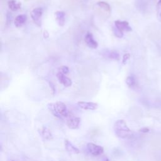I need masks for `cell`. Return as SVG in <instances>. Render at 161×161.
Instances as JSON below:
<instances>
[{"mask_svg": "<svg viewBox=\"0 0 161 161\" xmlns=\"http://www.w3.org/2000/svg\"><path fill=\"white\" fill-rule=\"evenodd\" d=\"M114 131L116 135L121 139H130L133 133L124 120H118L114 124Z\"/></svg>", "mask_w": 161, "mask_h": 161, "instance_id": "1", "label": "cell"}, {"mask_svg": "<svg viewBox=\"0 0 161 161\" xmlns=\"http://www.w3.org/2000/svg\"><path fill=\"white\" fill-rule=\"evenodd\" d=\"M48 108L53 115L59 119L67 118L69 116V112L63 102L57 101L56 103H50L48 105Z\"/></svg>", "mask_w": 161, "mask_h": 161, "instance_id": "2", "label": "cell"}, {"mask_svg": "<svg viewBox=\"0 0 161 161\" xmlns=\"http://www.w3.org/2000/svg\"><path fill=\"white\" fill-rule=\"evenodd\" d=\"M43 14V9L42 8H36L31 12V18L34 24L39 27L42 25V17Z\"/></svg>", "mask_w": 161, "mask_h": 161, "instance_id": "3", "label": "cell"}, {"mask_svg": "<svg viewBox=\"0 0 161 161\" xmlns=\"http://www.w3.org/2000/svg\"><path fill=\"white\" fill-rule=\"evenodd\" d=\"M87 149L89 154L93 156H101L104 152V149L101 146L93 143H88L87 144Z\"/></svg>", "mask_w": 161, "mask_h": 161, "instance_id": "4", "label": "cell"}, {"mask_svg": "<svg viewBox=\"0 0 161 161\" xmlns=\"http://www.w3.org/2000/svg\"><path fill=\"white\" fill-rule=\"evenodd\" d=\"M114 27L122 32H131L132 30V27L129 25L128 22L127 21L117 20L114 21Z\"/></svg>", "mask_w": 161, "mask_h": 161, "instance_id": "5", "label": "cell"}, {"mask_svg": "<svg viewBox=\"0 0 161 161\" xmlns=\"http://www.w3.org/2000/svg\"><path fill=\"white\" fill-rule=\"evenodd\" d=\"M67 118L66 124L68 128L70 129H77L79 128L81 122V119L79 118L73 116H69Z\"/></svg>", "mask_w": 161, "mask_h": 161, "instance_id": "6", "label": "cell"}, {"mask_svg": "<svg viewBox=\"0 0 161 161\" xmlns=\"http://www.w3.org/2000/svg\"><path fill=\"white\" fill-rule=\"evenodd\" d=\"M56 76H57V78L59 82L61 84H63L64 87L68 88L72 86V80L70 78H67V76H65V74L59 72Z\"/></svg>", "mask_w": 161, "mask_h": 161, "instance_id": "7", "label": "cell"}, {"mask_svg": "<svg viewBox=\"0 0 161 161\" xmlns=\"http://www.w3.org/2000/svg\"><path fill=\"white\" fill-rule=\"evenodd\" d=\"M86 45L88 46L89 48L91 49H96L98 47V42L94 39V37L93 34L90 32H88L85 36V39H84Z\"/></svg>", "mask_w": 161, "mask_h": 161, "instance_id": "8", "label": "cell"}, {"mask_svg": "<svg viewBox=\"0 0 161 161\" xmlns=\"http://www.w3.org/2000/svg\"><path fill=\"white\" fill-rule=\"evenodd\" d=\"M78 105L81 108L86 110H95L98 108V105L96 103L93 102H85V101H79Z\"/></svg>", "mask_w": 161, "mask_h": 161, "instance_id": "9", "label": "cell"}, {"mask_svg": "<svg viewBox=\"0 0 161 161\" xmlns=\"http://www.w3.org/2000/svg\"><path fill=\"white\" fill-rule=\"evenodd\" d=\"M56 20L60 27H63L66 22V13L63 11H57L55 13Z\"/></svg>", "mask_w": 161, "mask_h": 161, "instance_id": "10", "label": "cell"}, {"mask_svg": "<svg viewBox=\"0 0 161 161\" xmlns=\"http://www.w3.org/2000/svg\"><path fill=\"white\" fill-rule=\"evenodd\" d=\"M27 20V17L26 14H22L18 15V16L15 18L14 21L15 27L17 28L21 27L25 24Z\"/></svg>", "mask_w": 161, "mask_h": 161, "instance_id": "11", "label": "cell"}, {"mask_svg": "<svg viewBox=\"0 0 161 161\" xmlns=\"http://www.w3.org/2000/svg\"><path fill=\"white\" fill-rule=\"evenodd\" d=\"M105 53H104L105 56V57L108 58L111 60H120V54L119 53L114 50H105Z\"/></svg>", "mask_w": 161, "mask_h": 161, "instance_id": "12", "label": "cell"}, {"mask_svg": "<svg viewBox=\"0 0 161 161\" xmlns=\"http://www.w3.org/2000/svg\"><path fill=\"white\" fill-rule=\"evenodd\" d=\"M65 148L66 150L70 153H72V154H79L80 152L79 150L76 147V146L71 143L68 140H65Z\"/></svg>", "mask_w": 161, "mask_h": 161, "instance_id": "13", "label": "cell"}, {"mask_svg": "<svg viewBox=\"0 0 161 161\" xmlns=\"http://www.w3.org/2000/svg\"><path fill=\"white\" fill-rule=\"evenodd\" d=\"M39 133L40 136L43 138L44 140H48L52 139V135L50 130L46 127H42V128L39 129Z\"/></svg>", "mask_w": 161, "mask_h": 161, "instance_id": "14", "label": "cell"}, {"mask_svg": "<svg viewBox=\"0 0 161 161\" xmlns=\"http://www.w3.org/2000/svg\"><path fill=\"white\" fill-rule=\"evenodd\" d=\"M8 6L11 11H16L21 8V4L20 3H17L14 0H11L8 3Z\"/></svg>", "mask_w": 161, "mask_h": 161, "instance_id": "15", "label": "cell"}, {"mask_svg": "<svg viewBox=\"0 0 161 161\" xmlns=\"http://www.w3.org/2000/svg\"><path fill=\"white\" fill-rule=\"evenodd\" d=\"M96 5L99 6V8H101V9L104 10L107 13H111V6L108 3L105 2H99L97 3Z\"/></svg>", "mask_w": 161, "mask_h": 161, "instance_id": "16", "label": "cell"}, {"mask_svg": "<svg viewBox=\"0 0 161 161\" xmlns=\"http://www.w3.org/2000/svg\"><path fill=\"white\" fill-rule=\"evenodd\" d=\"M126 84L130 88H133L136 85V80L133 76H129L126 79Z\"/></svg>", "mask_w": 161, "mask_h": 161, "instance_id": "17", "label": "cell"}, {"mask_svg": "<svg viewBox=\"0 0 161 161\" xmlns=\"http://www.w3.org/2000/svg\"><path fill=\"white\" fill-rule=\"evenodd\" d=\"M113 32L114 35H115L117 38H119V39H121L123 37H124V32H122L118 29H117L115 27L113 28Z\"/></svg>", "mask_w": 161, "mask_h": 161, "instance_id": "18", "label": "cell"}, {"mask_svg": "<svg viewBox=\"0 0 161 161\" xmlns=\"http://www.w3.org/2000/svg\"><path fill=\"white\" fill-rule=\"evenodd\" d=\"M59 72L63 73L64 74H67L69 73V67L67 66H60L59 68Z\"/></svg>", "mask_w": 161, "mask_h": 161, "instance_id": "19", "label": "cell"}, {"mask_svg": "<svg viewBox=\"0 0 161 161\" xmlns=\"http://www.w3.org/2000/svg\"><path fill=\"white\" fill-rule=\"evenodd\" d=\"M130 58V53H126L125 54H124V56H123V60H122L123 64H125Z\"/></svg>", "mask_w": 161, "mask_h": 161, "instance_id": "20", "label": "cell"}, {"mask_svg": "<svg viewBox=\"0 0 161 161\" xmlns=\"http://www.w3.org/2000/svg\"><path fill=\"white\" fill-rule=\"evenodd\" d=\"M6 21H7V24H11V20H12V14L10 12H7L6 14Z\"/></svg>", "mask_w": 161, "mask_h": 161, "instance_id": "21", "label": "cell"}, {"mask_svg": "<svg viewBox=\"0 0 161 161\" xmlns=\"http://www.w3.org/2000/svg\"><path fill=\"white\" fill-rule=\"evenodd\" d=\"M156 8H157V13L159 14V16L160 17L161 15V0H159V1L158 2Z\"/></svg>", "mask_w": 161, "mask_h": 161, "instance_id": "22", "label": "cell"}, {"mask_svg": "<svg viewBox=\"0 0 161 161\" xmlns=\"http://www.w3.org/2000/svg\"><path fill=\"white\" fill-rule=\"evenodd\" d=\"M49 86H50V88H51V89H52V91L53 92V93L55 94L56 93V86H55V85L51 81H49Z\"/></svg>", "mask_w": 161, "mask_h": 161, "instance_id": "23", "label": "cell"}, {"mask_svg": "<svg viewBox=\"0 0 161 161\" xmlns=\"http://www.w3.org/2000/svg\"><path fill=\"white\" fill-rule=\"evenodd\" d=\"M140 132L142 133H148L149 132V129L147 127H144L140 130Z\"/></svg>", "mask_w": 161, "mask_h": 161, "instance_id": "24", "label": "cell"}, {"mask_svg": "<svg viewBox=\"0 0 161 161\" xmlns=\"http://www.w3.org/2000/svg\"><path fill=\"white\" fill-rule=\"evenodd\" d=\"M49 37V33L47 32V31H46V30H45L44 33H43V37L45 38V39H47Z\"/></svg>", "mask_w": 161, "mask_h": 161, "instance_id": "25", "label": "cell"}]
</instances>
